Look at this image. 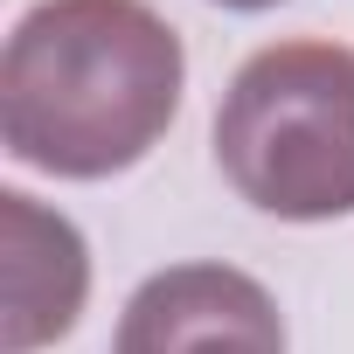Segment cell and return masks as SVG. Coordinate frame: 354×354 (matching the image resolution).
Returning a JSON list of instances; mask_svg holds the SVG:
<instances>
[{"mask_svg": "<svg viewBox=\"0 0 354 354\" xmlns=\"http://www.w3.org/2000/svg\"><path fill=\"white\" fill-rule=\"evenodd\" d=\"M216 167L278 223L354 216V49L319 35L257 49L216 104Z\"/></svg>", "mask_w": 354, "mask_h": 354, "instance_id": "7a4b0ae2", "label": "cell"}, {"mask_svg": "<svg viewBox=\"0 0 354 354\" xmlns=\"http://www.w3.org/2000/svg\"><path fill=\"white\" fill-rule=\"evenodd\" d=\"M0 230H8V326H0V347L35 354L77 326L84 292H91V250L70 216H49L21 188L0 195Z\"/></svg>", "mask_w": 354, "mask_h": 354, "instance_id": "277c9868", "label": "cell"}, {"mask_svg": "<svg viewBox=\"0 0 354 354\" xmlns=\"http://www.w3.org/2000/svg\"><path fill=\"white\" fill-rule=\"evenodd\" d=\"M188 84V49L146 0H42L0 56V146L56 181L139 167Z\"/></svg>", "mask_w": 354, "mask_h": 354, "instance_id": "6da1fadb", "label": "cell"}, {"mask_svg": "<svg viewBox=\"0 0 354 354\" xmlns=\"http://www.w3.org/2000/svg\"><path fill=\"white\" fill-rule=\"evenodd\" d=\"M216 8H236V15H264V8H278V0H216Z\"/></svg>", "mask_w": 354, "mask_h": 354, "instance_id": "5b68a950", "label": "cell"}, {"mask_svg": "<svg viewBox=\"0 0 354 354\" xmlns=\"http://www.w3.org/2000/svg\"><path fill=\"white\" fill-rule=\"evenodd\" d=\"M111 354H285V313L236 264H167L125 299Z\"/></svg>", "mask_w": 354, "mask_h": 354, "instance_id": "3957f363", "label": "cell"}]
</instances>
